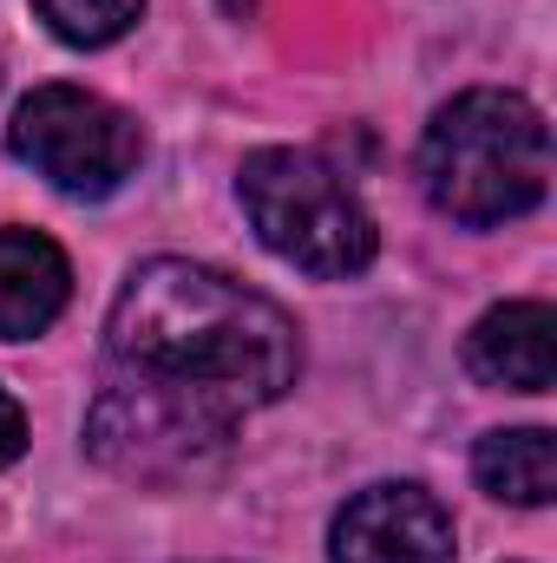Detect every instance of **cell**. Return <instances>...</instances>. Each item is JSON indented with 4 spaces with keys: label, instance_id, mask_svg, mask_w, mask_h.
I'll list each match as a JSON object with an SVG mask.
<instances>
[{
    "label": "cell",
    "instance_id": "7",
    "mask_svg": "<svg viewBox=\"0 0 557 563\" xmlns=\"http://www.w3.org/2000/svg\"><path fill=\"white\" fill-rule=\"evenodd\" d=\"M466 367L505 394H551L557 380V314L551 301H505L472 321Z\"/></svg>",
    "mask_w": 557,
    "mask_h": 563
},
{
    "label": "cell",
    "instance_id": "4",
    "mask_svg": "<svg viewBox=\"0 0 557 563\" xmlns=\"http://www.w3.org/2000/svg\"><path fill=\"white\" fill-rule=\"evenodd\" d=\"M7 144L20 164H33V177L66 197H112L144 164L139 119L86 86H40L33 99H20Z\"/></svg>",
    "mask_w": 557,
    "mask_h": 563
},
{
    "label": "cell",
    "instance_id": "11",
    "mask_svg": "<svg viewBox=\"0 0 557 563\" xmlns=\"http://www.w3.org/2000/svg\"><path fill=\"white\" fill-rule=\"evenodd\" d=\"M26 452V413H20V400L0 387V465H13Z\"/></svg>",
    "mask_w": 557,
    "mask_h": 563
},
{
    "label": "cell",
    "instance_id": "3",
    "mask_svg": "<svg viewBox=\"0 0 557 563\" xmlns=\"http://www.w3.org/2000/svg\"><path fill=\"white\" fill-rule=\"evenodd\" d=\"M237 197H243V217L263 236V250L302 276L348 282L381 250L368 203L315 151H288V144L250 151L237 170Z\"/></svg>",
    "mask_w": 557,
    "mask_h": 563
},
{
    "label": "cell",
    "instance_id": "9",
    "mask_svg": "<svg viewBox=\"0 0 557 563\" xmlns=\"http://www.w3.org/2000/svg\"><path fill=\"white\" fill-rule=\"evenodd\" d=\"M472 478L479 492H492L499 505H551L557 498V439L545 426H512V432H485L472 452Z\"/></svg>",
    "mask_w": 557,
    "mask_h": 563
},
{
    "label": "cell",
    "instance_id": "1",
    "mask_svg": "<svg viewBox=\"0 0 557 563\" xmlns=\"http://www.w3.org/2000/svg\"><path fill=\"white\" fill-rule=\"evenodd\" d=\"M106 347L112 374L223 426L282 400L302 374L295 321L276 301L184 256H151L132 269L106 314Z\"/></svg>",
    "mask_w": 557,
    "mask_h": 563
},
{
    "label": "cell",
    "instance_id": "6",
    "mask_svg": "<svg viewBox=\"0 0 557 563\" xmlns=\"http://www.w3.org/2000/svg\"><path fill=\"white\" fill-rule=\"evenodd\" d=\"M335 563H452V518L419 485H368L335 511Z\"/></svg>",
    "mask_w": 557,
    "mask_h": 563
},
{
    "label": "cell",
    "instance_id": "10",
    "mask_svg": "<svg viewBox=\"0 0 557 563\" xmlns=\"http://www.w3.org/2000/svg\"><path fill=\"white\" fill-rule=\"evenodd\" d=\"M33 7L66 46H112L144 13V0H33Z\"/></svg>",
    "mask_w": 557,
    "mask_h": 563
},
{
    "label": "cell",
    "instance_id": "12",
    "mask_svg": "<svg viewBox=\"0 0 557 563\" xmlns=\"http://www.w3.org/2000/svg\"><path fill=\"white\" fill-rule=\"evenodd\" d=\"M223 13H237V20H243V13H256V0H223Z\"/></svg>",
    "mask_w": 557,
    "mask_h": 563
},
{
    "label": "cell",
    "instance_id": "5",
    "mask_svg": "<svg viewBox=\"0 0 557 563\" xmlns=\"http://www.w3.org/2000/svg\"><path fill=\"white\" fill-rule=\"evenodd\" d=\"M237 426L210 420L171 394H151L139 380L112 374V387L92 400V420H86V439L92 452L125 472V478H144V485H171V478H190L204 459H217L230 445Z\"/></svg>",
    "mask_w": 557,
    "mask_h": 563
},
{
    "label": "cell",
    "instance_id": "8",
    "mask_svg": "<svg viewBox=\"0 0 557 563\" xmlns=\"http://www.w3.org/2000/svg\"><path fill=\"white\" fill-rule=\"evenodd\" d=\"M73 295V263L40 230H0V341H26L59 321Z\"/></svg>",
    "mask_w": 557,
    "mask_h": 563
},
{
    "label": "cell",
    "instance_id": "2",
    "mask_svg": "<svg viewBox=\"0 0 557 563\" xmlns=\"http://www.w3.org/2000/svg\"><path fill=\"white\" fill-rule=\"evenodd\" d=\"M419 184L452 223H512L551 190V125L525 92L472 86L433 112L419 139Z\"/></svg>",
    "mask_w": 557,
    "mask_h": 563
}]
</instances>
